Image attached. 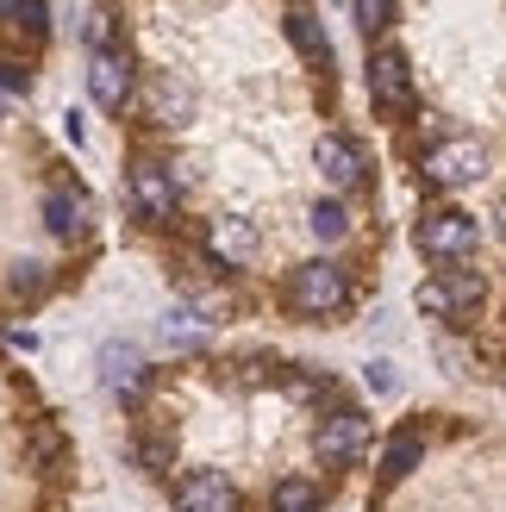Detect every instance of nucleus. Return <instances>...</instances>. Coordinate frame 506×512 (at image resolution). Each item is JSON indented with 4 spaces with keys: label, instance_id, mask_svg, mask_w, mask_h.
<instances>
[{
    "label": "nucleus",
    "instance_id": "8",
    "mask_svg": "<svg viewBox=\"0 0 506 512\" xmlns=\"http://www.w3.org/2000/svg\"><path fill=\"white\" fill-rule=\"evenodd\" d=\"M132 57L125 50H94L88 57V94H94V107H107V113H125V100H132Z\"/></svg>",
    "mask_w": 506,
    "mask_h": 512
},
{
    "label": "nucleus",
    "instance_id": "15",
    "mask_svg": "<svg viewBox=\"0 0 506 512\" xmlns=\"http://www.w3.org/2000/svg\"><path fill=\"white\" fill-rule=\"evenodd\" d=\"M419 463H425V438L419 431H394L388 450H382V481H407Z\"/></svg>",
    "mask_w": 506,
    "mask_h": 512
},
{
    "label": "nucleus",
    "instance_id": "2",
    "mask_svg": "<svg viewBox=\"0 0 506 512\" xmlns=\"http://www.w3.org/2000/svg\"><path fill=\"white\" fill-rule=\"evenodd\" d=\"M288 306L300 319H332L350 306V275L344 263H332V256H313V263H300L288 275Z\"/></svg>",
    "mask_w": 506,
    "mask_h": 512
},
{
    "label": "nucleus",
    "instance_id": "6",
    "mask_svg": "<svg viewBox=\"0 0 506 512\" xmlns=\"http://www.w3.org/2000/svg\"><path fill=\"white\" fill-rule=\"evenodd\" d=\"M369 438H375L369 413H357V406H338L332 419H319V463H325V469H350V463H363Z\"/></svg>",
    "mask_w": 506,
    "mask_h": 512
},
{
    "label": "nucleus",
    "instance_id": "11",
    "mask_svg": "<svg viewBox=\"0 0 506 512\" xmlns=\"http://www.w3.org/2000/svg\"><path fill=\"white\" fill-rule=\"evenodd\" d=\"M144 107H150V125L175 132V125L194 119V88L175 69H157V75H150V88H144Z\"/></svg>",
    "mask_w": 506,
    "mask_h": 512
},
{
    "label": "nucleus",
    "instance_id": "4",
    "mask_svg": "<svg viewBox=\"0 0 506 512\" xmlns=\"http://www.w3.org/2000/svg\"><path fill=\"white\" fill-rule=\"evenodd\" d=\"M482 175H488V144L482 138H444V144H432L419 157V182L425 188H444V194L475 188Z\"/></svg>",
    "mask_w": 506,
    "mask_h": 512
},
{
    "label": "nucleus",
    "instance_id": "22",
    "mask_svg": "<svg viewBox=\"0 0 506 512\" xmlns=\"http://www.w3.org/2000/svg\"><path fill=\"white\" fill-rule=\"evenodd\" d=\"M350 19H357L363 38H375V32H388V25H394V0H350Z\"/></svg>",
    "mask_w": 506,
    "mask_h": 512
},
{
    "label": "nucleus",
    "instance_id": "14",
    "mask_svg": "<svg viewBox=\"0 0 506 512\" xmlns=\"http://www.w3.org/2000/svg\"><path fill=\"white\" fill-rule=\"evenodd\" d=\"M288 44H294L313 69H332V38H325V25H319L313 7H294V13H288Z\"/></svg>",
    "mask_w": 506,
    "mask_h": 512
},
{
    "label": "nucleus",
    "instance_id": "13",
    "mask_svg": "<svg viewBox=\"0 0 506 512\" xmlns=\"http://www.w3.org/2000/svg\"><path fill=\"white\" fill-rule=\"evenodd\" d=\"M313 163H319L325 182L344 188V194L357 188V182H363V169H369V163H363V144H357V138H344V132H325L319 150H313Z\"/></svg>",
    "mask_w": 506,
    "mask_h": 512
},
{
    "label": "nucleus",
    "instance_id": "19",
    "mask_svg": "<svg viewBox=\"0 0 506 512\" xmlns=\"http://www.w3.org/2000/svg\"><path fill=\"white\" fill-rule=\"evenodd\" d=\"M13 32L19 38H32V44H44L50 38V7H44V0H13Z\"/></svg>",
    "mask_w": 506,
    "mask_h": 512
},
{
    "label": "nucleus",
    "instance_id": "9",
    "mask_svg": "<svg viewBox=\"0 0 506 512\" xmlns=\"http://www.w3.org/2000/svg\"><path fill=\"white\" fill-rule=\"evenodd\" d=\"M207 250H213V263H225V269H250V263H257V250H263V238H257V225H250V219L219 213V219H207Z\"/></svg>",
    "mask_w": 506,
    "mask_h": 512
},
{
    "label": "nucleus",
    "instance_id": "7",
    "mask_svg": "<svg viewBox=\"0 0 506 512\" xmlns=\"http://www.w3.org/2000/svg\"><path fill=\"white\" fill-rule=\"evenodd\" d=\"M369 100L382 113H407L413 107V63H407V50H375L369 57Z\"/></svg>",
    "mask_w": 506,
    "mask_h": 512
},
{
    "label": "nucleus",
    "instance_id": "5",
    "mask_svg": "<svg viewBox=\"0 0 506 512\" xmlns=\"http://www.w3.org/2000/svg\"><path fill=\"white\" fill-rule=\"evenodd\" d=\"M125 200H132V213L144 225H169L175 207H182V175L169 163H157V157H138L125 169Z\"/></svg>",
    "mask_w": 506,
    "mask_h": 512
},
{
    "label": "nucleus",
    "instance_id": "24",
    "mask_svg": "<svg viewBox=\"0 0 506 512\" xmlns=\"http://www.w3.org/2000/svg\"><path fill=\"white\" fill-rule=\"evenodd\" d=\"M138 456H144V469H157V475H163V469H169V456H175V444H169V438H144Z\"/></svg>",
    "mask_w": 506,
    "mask_h": 512
},
{
    "label": "nucleus",
    "instance_id": "3",
    "mask_svg": "<svg viewBox=\"0 0 506 512\" xmlns=\"http://www.w3.org/2000/svg\"><path fill=\"white\" fill-rule=\"evenodd\" d=\"M413 244L432 256V263H469L475 250H482V219L475 213H463V207H438V213H425L419 225H413Z\"/></svg>",
    "mask_w": 506,
    "mask_h": 512
},
{
    "label": "nucleus",
    "instance_id": "12",
    "mask_svg": "<svg viewBox=\"0 0 506 512\" xmlns=\"http://www.w3.org/2000/svg\"><path fill=\"white\" fill-rule=\"evenodd\" d=\"M175 512H238V488L219 469H194L175 481Z\"/></svg>",
    "mask_w": 506,
    "mask_h": 512
},
{
    "label": "nucleus",
    "instance_id": "25",
    "mask_svg": "<svg viewBox=\"0 0 506 512\" xmlns=\"http://www.w3.org/2000/svg\"><path fill=\"white\" fill-rule=\"evenodd\" d=\"M363 381H369L375 394H394V375H388V363H369V369H363Z\"/></svg>",
    "mask_w": 506,
    "mask_h": 512
},
{
    "label": "nucleus",
    "instance_id": "21",
    "mask_svg": "<svg viewBox=\"0 0 506 512\" xmlns=\"http://www.w3.org/2000/svg\"><path fill=\"white\" fill-rule=\"evenodd\" d=\"M307 225H313V238H319V244H338V238L350 232V213L338 207V200H319V207H313V219H307Z\"/></svg>",
    "mask_w": 506,
    "mask_h": 512
},
{
    "label": "nucleus",
    "instance_id": "16",
    "mask_svg": "<svg viewBox=\"0 0 506 512\" xmlns=\"http://www.w3.org/2000/svg\"><path fill=\"white\" fill-rule=\"evenodd\" d=\"M163 338H169V350H207L213 325H207V313H194V306H175L163 319Z\"/></svg>",
    "mask_w": 506,
    "mask_h": 512
},
{
    "label": "nucleus",
    "instance_id": "17",
    "mask_svg": "<svg viewBox=\"0 0 506 512\" xmlns=\"http://www.w3.org/2000/svg\"><path fill=\"white\" fill-rule=\"evenodd\" d=\"M319 506H325V494H319V481H307V475H288V481L269 488V512H319Z\"/></svg>",
    "mask_w": 506,
    "mask_h": 512
},
{
    "label": "nucleus",
    "instance_id": "26",
    "mask_svg": "<svg viewBox=\"0 0 506 512\" xmlns=\"http://www.w3.org/2000/svg\"><path fill=\"white\" fill-rule=\"evenodd\" d=\"M0 13H13V0H0Z\"/></svg>",
    "mask_w": 506,
    "mask_h": 512
},
{
    "label": "nucleus",
    "instance_id": "10",
    "mask_svg": "<svg viewBox=\"0 0 506 512\" xmlns=\"http://www.w3.org/2000/svg\"><path fill=\"white\" fill-rule=\"evenodd\" d=\"M144 381H150V369H144V350H138V344H125V338H107V344H100V388H107V394L138 400Z\"/></svg>",
    "mask_w": 506,
    "mask_h": 512
},
{
    "label": "nucleus",
    "instance_id": "20",
    "mask_svg": "<svg viewBox=\"0 0 506 512\" xmlns=\"http://www.w3.org/2000/svg\"><path fill=\"white\" fill-rule=\"evenodd\" d=\"M7 288H13V294H25V300H38V294L50 288V263L25 256V263H13V269H7Z\"/></svg>",
    "mask_w": 506,
    "mask_h": 512
},
{
    "label": "nucleus",
    "instance_id": "1",
    "mask_svg": "<svg viewBox=\"0 0 506 512\" xmlns=\"http://www.w3.org/2000/svg\"><path fill=\"white\" fill-rule=\"evenodd\" d=\"M482 300H488L482 269H463V263H450L432 281H419V313L444 319V325H469L475 313H482Z\"/></svg>",
    "mask_w": 506,
    "mask_h": 512
},
{
    "label": "nucleus",
    "instance_id": "23",
    "mask_svg": "<svg viewBox=\"0 0 506 512\" xmlns=\"http://www.w3.org/2000/svg\"><path fill=\"white\" fill-rule=\"evenodd\" d=\"M0 88H7V94H32V69H25L19 57H0Z\"/></svg>",
    "mask_w": 506,
    "mask_h": 512
},
{
    "label": "nucleus",
    "instance_id": "18",
    "mask_svg": "<svg viewBox=\"0 0 506 512\" xmlns=\"http://www.w3.org/2000/svg\"><path fill=\"white\" fill-rule=\"evenodd\" d=\"M44 225H50V232H57V238H75V232H82V200H75V194H44Z\"/></svg>",
    "mask_w": 506,
    "mask_h": 512
}]
</instances>
